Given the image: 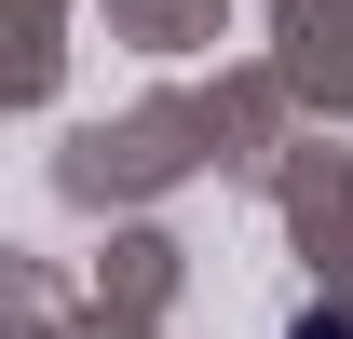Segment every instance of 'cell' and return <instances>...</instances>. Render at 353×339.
I'll list each match as a JSON object with an SVG mask.
<instances>
[{
	"label": "cell",
	"mask_w": 353,
	"mask_h": 339,
	"mask_svg": "<svg viewBox=\"0 0 353 339\" xmlns=\"http://www.w3.org/2000/svg\"><path fill=\"white\" fill-rule=\"evenodd\" d=\"M285 339H353V312H299V326H285Z\"/></svg>",
	"instance_id": "obj_1"
}]
</instances>
